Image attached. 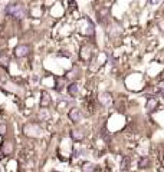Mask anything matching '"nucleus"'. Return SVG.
<instances>
[{
	"label": "nucleus",
	"mask_w": 164,
	"mask_h": 172,
	"mask_svg": "<svg viewBox=\"0 0 164 172\" xmlns=\"http://www.w3.org/2000/svg\"><path fill=\"white\" fill-rule=\"evenodd\" d=\"M4 16L9 17L14 22H23L29 17V9L25 6V3L22 1H16V0H10L6 6H4Z\"/></svg>",
	"instance_id": "f257e3e1"
},
{
	"label": "nucleus",
	"mask_w": 164,
	"mask_h": 172,
	"mask_svg": "<svg viewBox=\"0 0 164 172\" xmlns=\"http://www.w3.org/2000/svg\"><path fill=\"white\" fill-rule=\"evenodd\" d=\"M13 54H14V59H17V60L26 59L32 54V46L29 43H19V44L14 46Z\"/></svg>",
	"instance_id": "f03ea898"
},
{
	"label": "nucleus",
	"mask_w": 164,
	"mask_h": 172,
	"mask_svg": "<svg viewBox=\"0 0 164 172\" xmlns=\"http://www.w3.org/2000/svg\"><path fill=\"white\" fill-rule=\"evenodd\" d=\"M23 132L27 138H39L43 133V129H42V126H39L36 123H27V125L23 126Z\"/></svg>",
	"instance_id": "7ed1b4c3"
},
{
	"label": "nucleus",
	"mask_w": 164,
	"mask_h": 172,
	"mask_svg": "<svg viewBox=\"0 0 164 172\" xmlns=\"http://www.w3.org/2000/svg\"><path fill=\"white\" fill-rule=\"evenodd\" d=\"M68 119L74 123V125H79L81 122H82V119H84V113H82V110L77 106H72L69 110H68Z\"/></svg>",
	"instance_id": "20e7f679"
},
{
	"label": "nucleus",
	"mask_w": 164,
	"mask_h": 172,
	"mask_svg": "<svg viewBox=\"0 0 164 172\" xmlns=\"http://www.w3.org/2000/svg\"><path fill=\"white\" fill-rule=\"evenodd\" d=\"M69 136H71V139L75 140V142H81L87 136V132H85V129L82 128V126H75V128H72L69 130Z\"/></svg>",
	"instance_id": "39448f33"
},
{
	"label": "nucleus",
	"mask_w": 164,
	"mask_h": 172,
	"mask_svg": "<svg viewBox=\"0 0 164 172\" xmlns=\"http://www.w3.org/2000/svg\"><path fill=\"white\" fill-rule=\"evenodd\" d=\"M65 90H66V95H69L71 97H77L81 93V86H79V83H78L77 80H74V82H69L66 85Z\"/></svg>",
	"instance_id": "423d86ee"
},
{
	"label": "nucleus",
	"mask_w": 164,
	"mask_h": 172,
	"mask_svg": "<svg viewBox=\"0 0 164 172\" xmlns=\"http://www.w3.org/2000/svg\"><path fill=\"white\" fill-rule=\"evenodd\" d=\"M98 102L102 105V106H105V108H109V106H112V103H114V96L109 93V92H101L98 95Z\"/></svg>",
	"instance_id": "0eeeda50"
},
{
	"label": "nucleus",
	"mask_w": 164,
	"mask_h": 172,
	"mask_svg": "<svg viewBox=\"0 0 164 172\" xmlns=\"http://www.w3.org/2000/svg\"><path fill=\"white\" fill-rule=\"evenodd\" d=\"M68 83H69V82H68V79H66L65 76L56 77V79H55V83H53L55 92L62 93V92H64V89H66V85H68Z\"/></svg>",
	"instance_id": "6e6552de"
},
{
	"label": "nucleus",
	"mask_w": 164,
	"mask_h": 172,
	"mask_svg": "<svg viewBox=\"0 0 164 172\" xmlns=\"http://www.w3.org/2000/svg\"><path fill=\"white\" fill-rule=\"evenodd\" d=\"M158 99L155 96H151L147 99V105H145V110H147V113H154L155 110H157V108H158Z\"/></svg>",
	"instance_id": "1a4fd4ad"
},
{
	"label": "nucleus",
	"mask_w": 164,
	"mask_h": 172,
	"mask_svg": "<svg viewBox=\"0 0 164 172\" xmlns=\"http://www.w3.org/2000/svg\"><path fill=\"white\" fill-rule=\"evenodd\" d=\"M1 153L3 155H10L12 152L14 150V143H13V140L10 139H4L1 142Z\"/></svg>",
	"instance_id": "9d476101"
},
{
	"label": "nucleus",
	"mask_w": 164,
	"mask_h": 172,
	"mask_svg": "<svg viewBox=\"0 0 164 172\" xmlns=\"http://www.w3.org/2000/svg\"><path fill=\"white\" fill-rule=\"evenodd\" d=\"M52 103V96L48 90H43L40 93V108H49Z\"/></svg>",
	"instance_id": "9b49d317"
},
{
	"label": "nucleus",
	"mask_w": 164,
	"mask_h": 172,
	"mask_svg": "<svg viewBox=\"0 0 164 172\" xmlns=\"http://www.w3.org/2000/svg\"><path fill=\"white\" fill-rule=\"evenodd\" d=\"M151 158L150 156H140L138 158V161H137V165H138V168L140 169H148V168H151Z\"/></svg>",
	"instance_id": "f8f14e48"
},
{
	"label": "nucleus",
	"mask_w": 164,
	"mask_h": 172,
	"mask_svg": "<svg viewBox=\"0 0 164 172\" xmlns=\"http://www.w3.org/2000/svg\"><path fill=\"white\" fill-rule=\"evenodd\" d=\"M81 169L82 172H97V165L91 161H84L81 165Z\"/></svg>",
	"instance_id": "ddd939ff"
},
{
	"label": "nucleus",
	"mask_w": 164,
	"mask_h": 172,
	"mask_svg": "<svg viewBox=\"0 0 164 172\" xmlns=\"http://www.w3.org/2000/svg\"><path fill=\"white\" fill-rule=\"evenodd\" d=\"M49 118H51V112H49V108H40L38 119H39V120H48Z\"/></svg>",
	"instance_id": "4468645a"
},
{
	"label": "nucleus",
	"mask_w": 164,
	"mask_h": 172,
	"mask_svg": "<svg viewBox=\"0 0 164 172\" xmlns=\"http://www.w3.org/2000/svg\"><path fill=\"white\" fill-rule=\"evenodd\" d=\"M164 0H147V3L150 4V6H158L160 3H163Z\"/></svg>",
	"instance_id": "2eb2a0df"
},
{
	"label": "nucleus",
	"mask_w": 164,
	"mask_h": 172,
	"mask_svg": "<svg viewBox=\"0 0 164 172\" xmlns=\"http://www.w3.org/2000/svg\"><path fill=\"white\" fill-rule=\"evenodd\" d=\"M52 172H59V171H52Z\"/></svg>",
	"instance_id": "dca6fc26"
},
{
	"label": "nucleus",
	"mask_w": 164,
	"mask_h": 172,
	"mask_svg": "<svg viewBox=\"0 0 164 172\" xmlns=\"http://www.w3.org/2000/svg\"><path fill=\"white\" fill-rule=\"evenodd\" d=\"M97 172H102V171H97Z\"/></svg>",
	"instance_id": "f3484780"
}]
</instances>
